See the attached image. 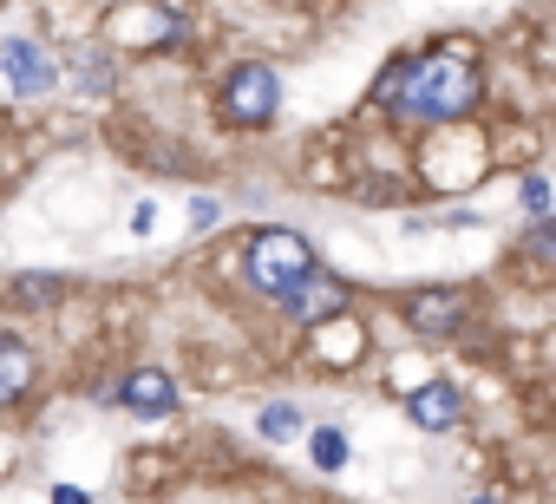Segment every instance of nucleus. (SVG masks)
<instances>
[{"mask_svg":"<svg viewBox=\"0 0 556 504\" xmlns=\"http://www.w3.org/2000/svg\"><path fill=\"white\" fill-rule=\"evenodd\" d=\"M387 112L406 118V125H452V118H471L478 99H484V73L471 60V47L458 40V53H419V60H400L380 86Z\"/></svg>","mask_w":556,"mask_h":504,"instance_id":"obj_1","label":"nucleus"},{"mask_svg":"<svg viewBox=\"0 0 556 504\" xmlns=\"http://www.w3.org/2000/svg\"><path fill=\"white\" fill-rule=\"evenodd\" d=\"M242 269H249V289L289 295V289L315 269V249H308V236H295V229H255L249 249H242Z\"/></svg>","mask_w":556,"mask_h":504,"instance_id":"obj_2","label":"nucleus"},{"mask_svg":"<svg viewBox=\"0 0 556 504\" xmlns=\"http://www.w3.org/2000/svg\"><path fill=\"white\" fill-rule=\"evenodd\" d=\"M223 112L236 118V125H268L275 112H282V79H275V66H262V60H249V66H236L229 73V86H223Z\"/></svg>","mask_w":556,"mask_h":504,"instance_id":"obj_3","label":"nucleus"},{"mask_svg":"<svg viewBox=\"0 0 556 504\" xmlns=\"http://www.w3.org/2000/svg\"><path fill=\"white\" fill-rule=\"evenodd\" d=\"M275 302H282L295 322H308V328H321V322H334V315H348V282L341 276H328L321 263L289 289V295H275Z\"/></svg>","mask_w":556,"mask_h":504,"instance_id":"obj_4","label":"nucleus"},{"mask_svg":"<svg viewBox=\"0 0 556 504\" xmlns=\"http://www.w3.org/2000/svg\"><path fill=\"white\" fill-rule=\"evenodd\" d=\"M0 73H8V86H14L21 99H47V92H53V60H47V47L27 40V34L0 40Z\"/></svg>","mask_w":556,"mask_h":504,"instance_id":"obj_5","label":"nucleus"},{"mask_svg":"<svg viewBox=\"0 0 556 504\" xmlns=\"http://www.w3.org/2000/svg\"><path fill=\"white\" fill-rule=\"evenodd\" d=\"M105 34H112V40H151V47H177V40H184V21H177V14H164V8H112Z\"/></svg>","mask_w":556,"mask_h":504,"instance_id":"obj_6","label":"nucleus"},{"mask_svg":"<svg viewBox=\"0 0 556 504\" xmlns=\"http://www.w3.org/2000/svg\"><path fill=\"white\" fill-rule=\"evenodd\" d=\"M118 400H125L131 413H144V419H170V413H177V380L157 374V367H138V374L118 380Z\"/></svg>","mask_w":556,"mask_h":504,"instance_id":"obj_7","label":"nucleus"},{"mask_svg":"<svg viewBox=\"0 0 556 504\" xmlns=\"http://www.w3.org/2000/svg\"><path fill=\"white\" fill-rule=\"evenodd\" d=\"M458 387L452 380H426V387H413V400H406V419L419 426V432H452L458 426Z\"/></svg>","mask_w":556,"mask_h":504,"instance_id":"obj_8","label":"nucleus"},{"mask_svg":"<svg viewBox=\"0 0 556 504\" xmlns=\"http://www.w3.org/2000/svg\"><path fill=\"white\" fill-rule=\"evenodd\" d=\"M406 322L419 335H452L465 322V295L458 289H419V295H406Z\"/></svg>","mask_w":556,"mask_h":504,"instance_id":"obj_9","label":"nucleus"},{"mask_svg":"<svg viewBox=\"0 0 556 504\" xmlns=\"http://www.w3.org/2000/svg\"><path fill=\"white\" fill-rule=\"evenodd\" d=\"M34 393V348L0 335V406H21Z\"/></svg>","mask_w":556,"mask_h":504,"instance_id":"obj_10","label":"nucleus"},{"mask_svg":"<svg viewBox=\"0 0 556 504\" xmlns=\"http://www.w3.org/2000/svg\"><path fill=\"white\" fill-rule=\"evenodd\" d=\"M315 354L334 361V367H354V354H361V322H348V315L321 322V328H315Z\"/></svg>","mask_w":556,"mask_h":504,"instance_id":"obj_11","label":"nucleus"},{"mask_svg":"<svg viewBox=\"0 0 556 504\" xmlns=\"http://www.w3.org/2000/svg\"><path fill=\"white\" fill-rule=\"evenodd\" d=\"M255 432H262L268 445H289V439L302 432V406H289V400H275V406H262V419H255Z\"/></svg>","mask_w":556,"mask_h":504,"instance_id":"obj_12","label":"nucleus"},{"mask_svg":"<svg viewBox=\"0 0 556 504\" xmlns=\"http://www.w3.org/2000/svg\"><path fill=\"white\" fill-rule=\"evenodd\" d=\"M73 79H79L92 99H105V92H112V60H105L99 47H79V60H73Z\"/></svg>","mask_w":556,"mask_h":504,"instance_id":"obj_13","label":"nucleus"},{"mask_svg":"<svg viewBox=\"0 0 556 504\" xmlns=\"http://www.w3.org/2000/svg\"><path fill=\"white\" fill-rule=\"evenodd\" d=\"M308 452H315V465H321V471H341V465H348V432L321 426V432L308 439Z\"/></svg>","mask_w":556,"mask_h":504,"instance_id":"obj_14","label":"nucleus"},{"mask_svg":"<svg viewBox=\"0 0 556 504\" xmlns=\"http://www.w3.org/2000/svg\"><path fill=\"white\" fill-rule=\"evenodd\" d=\"M523 210H530L536 223H549V184H543V177H523Z\"/></svg>","mask_w":556,"mask_h":504,"instance_id":"obj_15","label":"nucleus"},{"mask_svg":"<svg viewBox=\"0 0 556 504\" xmlns=\"http://www.w3.org/2000/svg\"><path fill=\"white\" fill-rule=\"evenodd\" d=\"M60 295V282H47V276H21V302H53Z\"/></svg>","mask_w":556,"mask_h":504,"instance_id":"obj_16","label":"nucleus"},{"mask_svg":"<svg viewBox=\"0 0 556 504\" xmlns=\"http://www.w3.org/2000/svg\"><path fill=\"white\" fill-rule=\"evenodd\" d=\"M216 216H223V210H216V197H197V203H190V229H210Z\"/></svg>","mask_w":556,"mask_h":504,"instance_id":"obj_17","label":"nucleus"},{"mask_svg":"<svg viewBox=\"0 0 556 504\" xmlns=\"http://www.w3.org/2000/svg\"><path fill=\"white\" fill-rule=\"evenodd\" d=\"M53 504H86V491H73V484H60V491H53Z\"/></svg>","mask_w":556,"mask_h":504,"instance_id":"obj_18","label":"nucleus"},{"mask_svg":"<svg viewBox=\"0 0 556 504\" xmlns=\"http://www.w3.org/2000/svg\"><path fill=\"white\" fill-rule=\"evenodd\" d=\"M478 504H491V497H478Z\"/></svg>","mask_w":556,"mask_h":504,"instance_id":"obj_19","label":"nucleus"}]
</instances>
